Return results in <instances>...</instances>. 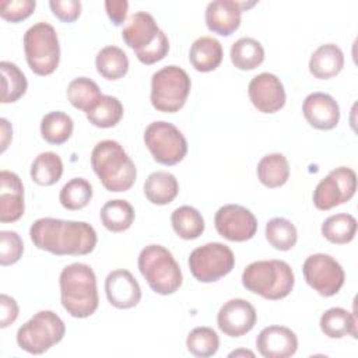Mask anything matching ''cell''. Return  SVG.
<instances>
[{"mask_svg": "<svg viewBox=\"0 0 358 358\" xmlns=\"http://www.w3.org/2000/svg\"><path fill=\"white\" fill-rule=\"evenodd\" d=\"M34 245L56 256H81L96 246V232L85 221L60 218H39L29 228Z\"/></svg>", "mask_w": 358, "mask_h": 358, "instance_id": "6da1fadb", "label": "cell"}, {"mask_svg": "<svg viewBox=\"0 0 358 358\" xmlns=\"http://www.w3.org/2000/svg\"><path fill=\"white\" fill-rule=\"evenodd\" d=\"M60 301L63 308L73 317L84 319L95 313L99 298L94 270L85 263L66 266L59 277Z\"/></svg>", "mask_w": 358, "mask_h": 358, "instance_id": "7a4b0ae2", "label": "cell"}, {"mask_svg": "<svg viewBox=\"0 0 358 358\" xmlns=\"http://www.w3.org/2000/svg\"><path fill=\"white\" fill-rule=\"evenodd\" d=\"M91 166L102 186L109 192L129 190L137 176L134 162L115 140H102L94 147Z\"/></svg>", "mask_w": 358, "mask_h": 358, "instance_id": "3957f363", "label": "cell"}, {"mask_svg": "<svg viewBox=\"0 0 358 358\" xmlns=\"http://www.w3.org/2000/svg\"><path fill=\"white\" fill-rule=\"evenodd\" d=\"M243 287L270 301L289 295L295 284L291 266L284 260H257L248 264L242 273Z\"/></svg>", "mask_w": 358, "mask_h": 358, "instance_id": "277c9868", "label": "cell"}, {"mask_svg": "<svg viewBox=\"0 0 358 358\" xmlns=\"http://www.w3.org/2000/svg\"><path fill=\"white\" fill-rule=\"evenodd\" d=\"M138 270L150 288L159 295L176 292L183 281L180 267L172 253L162 245H148L140 250Z\"/></svg>", "mask_w": 358, "mask_h": 358, "instance_id": "5b68a950", "label": "cell"}, {"mask_svg": "<svg viewBox=\"0 0 358 358\" xmlns=\"http://www.w3.org/2000/svg\"><path fill=\"white\" fill-rule=\"evenodd\" d=\"M24 52L27 63L35 74H52L60 60V45L56 29L43 21L29 27L24 34Z\"/></svg>", "mask_w": 358, "mask_h": 358, "instance_id": "8992f818", "label": "cell"}, {"mask_svg": "<svg viewBox=\"0 0 358 358\" xmlns=\"http://www.w3.org/2000/svg\"><path fill=\"white\" fill-rule=\"evenodd\" d=\"M190 88V77L182 67L165 66L151 77V103L159 112L175 113L186 103Z\"/></svg>", "mask_w": 358, "mask_h": 358, "instance_id": "52a82bcc", "label": "cell"}, {"mask_svg": "<svg viewBox=\"0 0 358 358\" xmlns=\"http://www.w3.org/2000/svg\"><path fill=\"white\" fill-rule=\"evenodd\" d=\"M66 334L64 322L52 310H39L17 330V344L24 351L39 355L60 343Z\"/></svg>", "mask_w": 358, "mask_h": 358, "instance_id": "ba28073f", "label": "cell"}, {"mask_svg": "<svg viewBox=\"0 0 358 358\" xmlns=\"http://www.w3.org/2000/svg\"><path fill=\"white\" fill-rule=\"evenodd\" d=\"M144 143L152 158L162 165H176L187 154V141L172 123L157 120L144 130Z\"/></svg>", "mask_w": 358, "mask_h": 358, "instance_id": "9c48e42d", "label": "cell"}, {"mask_svg": "<svg viewBox=\"0 0 358 358\" xmlns=\"http://www.w3.org/2000/svg\"><path fill=\"white\" fill-rule=\"evenodd\" d=\"M192 275L200 282H214L229 274L235 266V256L229 246L210 242L196 248L189 256Z\"/></svg>", "mask_w": 358, "mask_h": 358, "instance_id": "30bf717a", "label": "cell"}, {"mask_svg": "<svg viewBox=\"0 0 358 358\" xmlns=\"http://www.w3.org/2000/svg\"><path fill=\"white\" fill-rule=\"evenodd\" d=\"M305 281L322 296L336 295L344 285L345 273L341 264L330 255L315 253L305 259L302 266Z\"/></svg>", "mask_w": 358, "mask_h": 358, "instance_id": "8fae6325", "label": "cell"}, {"mask_svg": "<svg viewBox=\"0 0 358 358\" xmlns=\"http://www.w3.org/2000/svg\"><path fill=\"white\" fill-rule=\"evenodd\" d=\"M357 190V173L348 166H338L327 173L315 187L313 204L327 211L352 199Z\"/></svg>", "mask_w": 358, "mask_h": 358, "instance_id": "7c38bea8", "label": "cell"}, {"mask_svg": "<svg viewBox=\"0 0 358 358\" xmlns=\"http://www.w3.org/2000/svg\"><path fill=\"white\" fill-rule=\"evenodd\" d=\"M217 232L232 242H245L255 236L257 220L250 210L239 204H225L220 207L214 217Z\"/></svg>", "mask_w": 358, "mask_h": 358, "instance_id": "4fadbf2b", "label": "cell"}, {"mask_svg": "<svg viewBox=\"0 0 358 358\" xmlns=\"http://www.w3.org/2000/svg\"><path fill=\"white\" fill-rule=\"evenodd\" d=\"M257 320L255 306L242 298L227 301L218 310V329L228 337H241L249 333Z\"/></svg>", "mask_w": 358, "mask_h": 358, "instance_id": "5bb4252c", "label": "cell"}, {"mask_svg": "<svg viewBox=\"0 0 358 358\" xmlns=\"http://www.w3.org/2000/svg\"><path fill=\"white\" fill-rule=\"evenodd\" d=\"M248 94L253 106L262 113H274L285 105L284 85L273 73L255 76L248 85Z\"/></svg>", "mask_w": 358, "mask_h": 358, "instance_id": "9a60e30c", "label": "cell"}, {"mask_svg": "<svg viewBox=\"0 0 358 358\" xmlns=\"http://www.w3.org/2000/svg\"><path fill=\"white\" fill-rule=\"evenodd\" d=\"M105 292L109 303L117 309L134 308L141 299V288L137 280L124 268L113 270L106 275Z\"/></svg>", "mask_w": 358, "mask_h": 358, "instance_id": "2e32d148", "label": "cell"}, {"mask_svg": "<svg viewBox=\"0 0 358 358\" xmlns=\"http://www.w3.org/2000/svg\"><path fill=\"white\" fill-rule=\"evenodd\" d=\"M256 347L264 358H288L298 350V337L285 326H267L259 333Z\"/></svg>", "mask_w": 358, "mask_h": 358, "instance_id": "e0dca14e", "label": "cell"}, {"mask_svg": "<svg viewBox=\"0 0 358 358\" xmlns=\"http://www.w3.org/2000/svg\"><path fill=\"white\" fill-rule=\"evenodd\" d=\"M302 113L306 122L317 130H331L340 120L338 103L326 92L309 94L303 101Z\"/></svg>", "mask_w": 358, "mask_h": 358, "instance_id": "ac0fdd59", "label": "cell"}, {"mask_svg": "<svg viewBox=\"0 0 358 358\" xmlns=\"http://www.w3.org/2000/svg\"><path fill=\"white\" fill-rule=\"evenodd\" d=\"M246 3L234 0H214L206 7V25L211 32L228 36L241 25V15Z\"/></svg>", "mask_w": 358, "mask_h": 358, "instance_id": "d6986e66", "label": "cell"}, {"mask_svg": "<svg viewBox=\"0 0 358 358\" xmlns=\"http://www.w3.org/2000/svg\"><path fill=\"white\" fill-rule=\"evenodd\" d=\"M24 211V185L17 173L3 169L0 172V221H18Z\"/></svg>", "mask_w": 358, "mask_h": 358, "instance_id": "ffe728a7", "label": "cell"}, {"mask_svg": "<svg viewBox=\"0 0 358 358\" xmlns=\"http://www.w3.org/2000/svg\"><path fill=\"white\" fill-rule=\"evenodd\" d=\"M159 31L161 29L150 13L137 11L127 18L122 29V38L129 48L134 52H140L155 41Z\"/></svg>", "mask_w": 358, "mask_h": 358, "instance_id": "44dd1931", "label": "cell"}, {"mask_svg": "<svg viewBox=\"0 0 358 358\" xmlns=\"http://www.w3.org/2000/svg\"><path fill=\"white\" fill-rule=\"evenodd\" d=\"M344 67L343 50L336 43L320 45L309 59V71L313 77L329 80Z\"/></svg>", "mask_w": 358, "mask_h": 358, "instance_id": "7402d4cb", "label": "cell"}, {"mask_svg": "<svg viewBox=\"0 0 358 358\" xmlns=\"http://www.w3.org/2000/svg\"><path fill=\"white\" fill-rule=\"evenodd\" d=\"M189 60L197 71H213L222 62V45L213 36H200L190 46Z\"/></svg>", "mask_w": 358, "mask_h": 358, "instance_id": "603a6c76", "label": "cell"}, {"mask_svg": "<svg viewBox=\"0 0 358 358\" xmlns=\"http://www.w3.org/2000/svg\"><path fill=\"white\" fill-rule=\"evenodd\" d=\"M143 189L148 201L157 206H165L178 196L179 183L171 172L155 171L148 175Z\"/></svg>", "mask_w": 358, "mask_h": 358, "instance_id": "cb8c5ba5", "label": "cell"}, {"mask_svg": "<svg viewBox=\"0 0 358 358\" xmlns=\"http://www.w3.org/2000/svg\"><path fill=\"white\" fill-rule=\"evenodd\" d=\"M320 330L330 338H357V317L344 308H330L320 316Z\"/></svg>", "mask_w": 358, "mask_h": 358, "instance_id": "d4e9b609", "label": "cell"}, {"mask_svg": "<svg viewBox=\"0 0 358 358\" xmlns=\"http://www.w3.org/2000/svg\"><path fill=\"white\" fill-rule=\"evenodd\" d=\"M102 225L110 232H123L134 222V208L123 199L106 201L99 211Z\"/></svg>", "mask_w": 358, "mask_h": 358, "instance_id": "484cf974", "label": "cell"}, {"mask_svg": "<svg viewBox=\"0 0 358 358\" xmlns=\"http://www.w3.org/2000/svg\"><path fill=\"white\" fill-rule=\"evenodd\" d=\"M257 178L259 180L270 189L282 186L289 178V164L285 155L280 152H273L262 157L257 162Z\"/></svg>", "mask_w": 358, "mask_h": 358, "instance_id": "4316f807", "label": "cell"}, {"mask_svg": "<svg viewBox=\"0 0 358 358\" xmlns=\"http://www.w3.org/2000/svg\"><path fill=\"white\" fill-rule=\"evenodd\" d=\"M232 64L239 70H253L264 60L263 45L250 36H242L235 41L229 50Z\"/></svg>", "mask_w": 358, "mask_h": 358, "instance_id": "83f0119b", "label": "cell"}, {"mask_svg": "<svg viewBox=\"0 0 358 358\" xmlns=\"http://www.w3.org/2000/svg\"><path fill=\"white\" fill-rule=\"evenodd\" d=\"M96 71L106 80H119L129 70V57L126 52L117 46L102 48L95 57Z\"/></svg>", "mask_w": 358, "mask_h": 358, "instance_id": "f1b7e54d", "label": "cell"}, {"mask_svg": "<svg viewBox=\"0 0 358 358\" xmlns=\"http://www.w3.org/2000/svg\"><path fill=\"white\" fill-rule=\"evenodd\" d=\"M63 175L62 158L52 151L41 152L31 165V179L41 186H52Z\"/></svg>", "mask_w": 358, "mask_h": 358, "instance_id": "f546056e", "label": "cell"}, {"mask_svg": "<svg viewBox=\"0 0 358 358\" xmlns=\"http://www.w3.org/2000/svg\"><path fill=\"white\" fill-rule=\"evenodd\" d=\"M173 231L182 239L190 241L199 238L204 232V218L192 206H180L171 215Z\"/></svg>", "mask_w": 358, "mask_h": 358, "instance_id": "4dcf8cb0", "label": "cell"}, {"mask_svg": "<svg viewBox=\"0 0 358 358\" xmlns=\"http://www.w3.org/2000/svg\"><path fill=\"white\" fill-rule=\"evenodd\" d=\"M102 96L98 84L88 77H77L67 85V99L70 103L85 113L90 112Z\"/></svg>", "mask_w": 358, "mask_h": 358, "instance_id": "1f68e13d", "label": "cell"}, {"mask_svg": "<svg viewBox=\"0 0 358 358\" xmlns=\"http://www.w3.org/2000/svg\"><path fill=\"white\" fill-rule=\"evenodd\" d=\"M73 119L62 110L49 112L41 120V134L50 144L59 145L66 143L73 134Z\"/></svg>", "mask_w": 358, "mask_h": 358, "instance_id": "d6a6232c", "label": "cell"}, {"mask_svg": "<svg viewBox=\"0 0 358 358\" xmlns=\"http://www.w3.org/2000/svg\"><path fill=\"white\" fill-rule=\"evenodd\" d=\"M357 234V220L347 213L327 217L322 224V235L331 243L344 245L354 239Z\"/></svg>", "mask_w": 358, "mask_h": 358, "instance_id": "836d02e7", "label": "cell"}, {"mask_svg": "<svg viewBox=\"0 0 358 358\" xmlns=\"http://www.w3.org/2000/svg\"><path fill=\"white\" fill-rule=\"evenodd\" d=\"M1 73V102L10 103L18 101L27 91L28 81L21 69L11 63L3 60L0 63Z\"/></svg>", "mask_w": 358, "mask_h": 358, "instance_id": "e575fe53", "label": "cell"}, {"mask_svg": "<svg viewBox=\"0 0 358 358\" xmlns=\"http://www.w3.org/2000/svg\"><path fill=\"white\" fill-rule=\"evenodd\" d=\"M85 115L90 123L96 127H113L120 122L123 116V105L116 96L102 95L96 105Z\"/></svg>", "mask_w": 358, "mask_h": 358, "instance_id": "d590c367", "label": "cell"}, {"mask_svg": "<svg viewBox=\"0 0 358 358\" xmlns=\"http://www.w3.org/2000/svg\"><path fill=\"white\" fill-rule=\"evenodd\" d=\"M266 239L277 250H289L298 241L295 225L282 217H274L266 224Z\"/></svg>", "mask_w": 358, "mask_h": 358, "instance_id": "8d00e7d4", "label": "cell"}, {"mask_svg": "<svg viewBox=\"0 0 358 358\" xmlns=\"http://www.w3.org/2000/svg\"><path fill=\"white\" fill-rule=\"evenodd\" d=\"M92 197V186L84 178H73L60 189V204L71 211L84 208Z\"/></svg>", "mask_w": 358, "mask_h": 358, "instance_id": "74e56055", "label": "cell"}, {"mask_svg": "<svg viewBox=\"0 0 358 358\" xmlns=\"http://www.w3.org/2000/svg\"><path fill=\"white\" fill-rule=\"evenodd\" d=\"M186 347L190 354L200 358L213 357L220 347V338L215 330L207 326L194 327L186 338Z\"/></svg>", "mask_w": 358, "mask_h": 358, "instance_id": "f35d334b", "label": "cell"}, {"mask_svg": "<svg viewBox=\"0 0 358 358\" xmlns=\"http://www.w3.org/2000/svg\"><path fill=\"white\" fill-rule=\"evenodd\" d=\"M24 253V243L14 231L0 232V264L10 266L17 263Z\"/></svg>", "mask_w": 358, "mask_h": 358, "instance_id": "ab89813d", "label": "cell"}, {"mask_svg": "<svg viewBox=\"0 0 358 358\" xmlns=\"http://www.w3.org/2000/svg\"><path fill=\"white\" fill-rule=\"evenodd\" d=\"M35 7V0H3L0 1V15L6 21L18 22L28 18Z\"/></svg>", "mask_w": 358, "mask_h": 358, "instance_id": "60d3db41", "label": "cell"}, {"mask_svg": "<svg viewBox=\"0 0 358 358\" xmlns=\"http://www.w3.org/2000/svg\"><path fill=\"white\" fill-rule=\"evenodd\" d=\"M169 52V41L164 31H159L155 41L147 46L145 49L136 52L137 59L144 64H154L159 60H162Z\"/></svg>", "mask_w": 358, "mask_h": 358, "instance_id": "b9f144b4", "label": "cell"}, {"mask_svg": "<svg viewBox=\"0 0 358 358\" xmlns=\"http://www.w3.org/2000/svg\"><path fill=\"white\" fill-rule=\"evenodd\" d=\"M52 13L64 22H73L80 17L81 3L78 0H50Z\"/></svg>", "mask_w": 358, "mask_h": 358, "instance_id": "7bdbcfd3", "label": "cell"}, {"mask_svg": "<svg viewBox=\"0 0 358 358\" xmlns=\"http://www.w3.org/2000/svg\"><path fill=\"white\" fill-rule=\"evenodd\" d=\"M18 305L15 302L14 298L1 294L0 295V327L6 329L8 327L11 323H14L18 317Z\"/></svg>", "mask_w": 358, "mask_h": 358, "instance_id": "ee69618b", "label": "cell"}, {"mask_svg": "<svg viewBox=\"0 0 358 358\" xmlns=\"http://www.w3.org/2000/svg\"><path fill=\"white\" fill-rule=\"evenodd\" d=\"M129 3L126 0H106L105 10L108 17L115 25H120L126 21Z\"/></svg>", "mask_w": 358, "mask_h": 358, "instance_id": "f6af8a7d", "label": "cell"}, {"mask_svg": "<svg viewBox=\"0 0 358 358\" xmlns=\"http://www.w3.org/2000/svg\"><path fill=\"white\" fill-rule=\"evenodd\" d=\"M0 133H1V136H0V143H1L0 151L4 152L6 148L8 147V143H10L11 138H13V129H11L8 120L4 119V117L0 119Z\"/></svg>", "mask_w": 358, "mask_h": 358, "instance_id": "bcb514c9", "label": "cell"}, {"mask_svg": "<svg viewBox=\"0 0 358 358\" xmlns=\"http://www.w3.org/2000/svg\"><path fill=\"white\" fill-rule=\"evenodd\" d=\"M236 355H249V357H255V354H253L252 351H243V350H241V351H234V352L229 354V357H236Z\"/></svg>", "mask_w": 358, "mask_h": 358, "instance_id": "7dc6e473", "label": "cell"}]
</instances>
